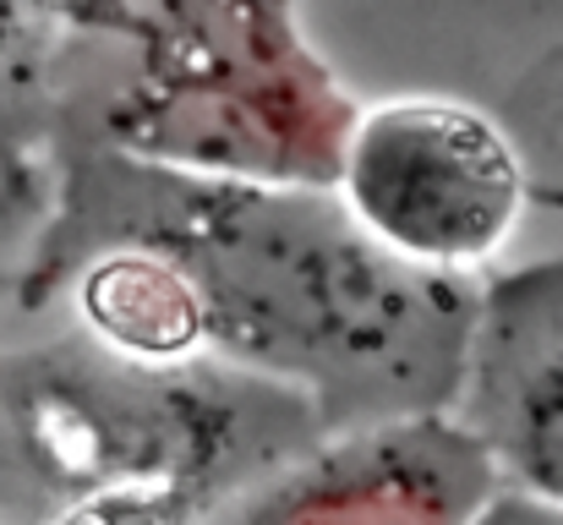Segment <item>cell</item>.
<instances>
[{"mask_svg":"<svg viewBox=\"0 0 563 525\" xmlns=\"http://www.w3.org/2000/svg\"><path fill=\"white\" fill-rule=\"evenodd\" d=\"M99 247L154 252L187 296L197 350L307 394L323 433L454 411L476 280L388 258L334 186L187 171L77 138L38 291Z\"/></svg>","mask_w":563,"mask_h":525,"instance_id":"6da1fadb","label":"cell"},{"mask_svg":"<svg viewBox=\"0 0 563 525\" xmlns=\"http://www.w3.org/2000/svg\"><path fill=\"white\" fill-rule=\"evenodd\" d=\"M143 77L99 138L187 171L329 186L356 105L290 28L285 0H176L137 22Z\"/></svg>","mask_w":563,"mask_h":525,"instance_id":"7a4b0ae2","label":"cell"},{"mask_svg":"<svg viewBox=\"0 0 563 525\" xmlns=\"http://www.w3.org/2000/svg\"><path fill=\"white\" fill-rule=\"evenodd\" d=\"M329 186L388 258L443 280H482L520 230L531 171L487 110L388 99L351 116Z\"/></svg>","mask_w":563,"mask_h":525,"instance_id":"3957f363","label":"cell"},{"mask_svg":"<svg viewBox=\"0 0 563 525\" xmlns=\"http://www.w3.org/2000/svg\"><path fill=\"white\" fill-rule=\"evenodd\" d=\"M498 493L487 449L438 411L318 438L219 525H476Z\"/></svg>","mask_w":563,"mask_h":525,"instance_id":"277c9868","label":"cell"},{"mask_svg":"<svg viewBox=\"0 0 563 525\" xmlns=\"http://www.w3.org/2000/svg\"><path fill=\"white\" fill-rule=\"evenodd\" d=\"M504 488L563 521V258L476 280L465 378L449 411Z\"/></svg>","mask_w":563,"mask_h":525,"instance_id":"5b68a950","label":"cell"},{"mask_svg":"<svg viewBox=\"0 0 563 525\" xmlns=\"http://www.w3.org/2000/svg\"><path fill=\"white\" fill-rule=\"evenodd\" d=\"M476 525H563L553 510H542V504H531L526 493H515V488H504L493 504H487V515Z\"/></svg>","mask_w":563,"mask_h":525,"instance_id":"8992f818","label":"cell"}]
</instances>
